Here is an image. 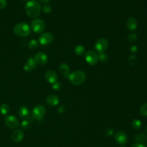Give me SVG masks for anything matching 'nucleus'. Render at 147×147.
Masks as SVG:
<instances>
[{
  "mask_svg": "<svg viewBox=\"0 0 147 147\" xmlns=\"http://www.w3.org/2000/svg\"><path fill=\"white\" fill-rule=\"evenodd\" d=\"M41 6L40 2L36 0L28 1L25 6V11L30 18H36L40 13Z\"/></svg>",
  "mask_w": 147,
  "mask_h": 147,
  "instance_id": "obj_1",
  "label": "nucleus"
},
{
  "mask_svg": "<svg viewBox=\"0 0 147 147\" xmlns=\"http://www.w3.org/2000/svg\"><path fill=\"white\" fill-rule=\"evenodd\" d=\"M68 78L72 84L79 86L82 84L85 81L86 75L83 71L76 70L69 74Z\"/></svg>",
  "mask_w": 147,
  "mask_h": 147,
  "instance_id": "obj_2",
  "label": "nucleus"
},
{
  "mask_svg": "<svg viewBox=\"0 0 147 147\" xmlns=\"http://www.w3.org/2000/svg\"><path fill=\"white\" fill-rule=\"evenodd\" d=\"M30 26L25 22H20L16 24L14 28V34L18 37H25L30 33Z\"/></svg>",
  "mask_w": 147,
  "mask_h": 147,
  "instance_id": "obj_3",
  "label": "nucleus"
},
{
  "mask_svg": "<svg viewBox=\"0 0 147 147\" xmlns=\"http://www.w3.org/2000/svg\"><path fill=\"white\" fill-rule=\"evenodd\" d=\"M45 25L44 21L40 18L34 19L30 24V29L36 33H41L45 29Z\"/></svg>",
  "mask_w": 147,
  "mask_h": 147,
  "instance_id": "obj_4",
  "label": "nucleus"
},
{
  "mask_svg": "<svg viewBox=\"0 0 147 147\" xmlns=\"http://www.w3.org/2000/svg\"><path fill=\"white\" fill-rule=\"evenodd\" d=\"M109 42L105 38H100L96 41L94 44V48L96 51L99 53H104L107 49Z\"/></svg>",
  "mask_w": 147,
  "mask_h": 147,
  "instance_id": "obj_5",
  "label": "nucleus"
},
{
  "mask_svg": "<svg viewBox=\"0 0 147 147\" xmlns=\"http://www.w3.org/2000/svg\"><path fill=\"white\" fill-rule=\"evenodd\" d=\"M45 108L41 105H38L34 107L32 111V116L35 119H42L45 114Z\"/></svg>",
  "mask_w": 147,
  "mask_h": 147,
  "instance_id": "obj_6",
  "label": "nucleus"
},
{
  "mask_svg": "<svg viewBox=\"0 0 147 147\" xmlns=\"http://www.w3.org/2000/svg\"><path fill=\"white\" fill-rule=\"evenodd\" d=\"M54 39L53 34L51 32H44L38 37V42L42 45H46L51 44Z\"/></svg>",
  "mask_w": 147,
  "mask_h": 147,
  "instance_id": "obj_7",
  "label": "nucleus"
},
{
  "mask_svg": "<svg viewBox=\"0 0 147 147\" xmlns=\"http://www.w3.org/2000/svg\"><path fill=\"white\" fill-rule=\"evenodd\" d=\"M84 59L86 62L91 65H95L98 61V55L94 51H88L85 53Z\"/></svg>",
  "mask_w": 147,
  "mask_h": 147,
  "instance_id": "obj_8",
  "label": "nucleus"
},
{
  "mask_svg": "<svg viewBox=\"0 0 147 147\" xmlns=\"http://www.w3.org/2000/svg\"><path fill=\"white\" fill-rule=\"evenodd\" d=\"M6 125L10 129H16L19 126V121L16 117L13 115H9L5 117L4 119Z\"/></svg>",
  "mask_w": 147,
  "mask_h": 147,
  "instance_id": "obj_9",
  "label": "nucleus"
},
{
  "mask_svg": "<svg viewBox=\"0 0 147 147\" xmlns=\"http://www.w3.org/2000/svg\"><path fill=\"white\" fill-rule=\"evenodd\" d=\"M114 139L116 142L120 145H125L127 141L126 134L122 131H117L114 136Z\"/></svg>",
  "mask_w": 147,
  "mask_h": 147,
  "instance_id": "obj_10",
  "label": "nucleus"
},
{
  "mask_svg": "<svg viewBox=\"0 0 147 147\" xmlns=\"http://www.w3.org/2000/svg\"><path fill=\"white\" fill-rule=\"evenodd\" d=\"M34 60L36 64L38 65H44L48 61V56L44 52H38L35 55Z\"/></svg>",
  "mask_w": 147,
  "mask_h": 147,
  "instance_id": "obj_11",
  "label": "nucleus"
},
{
  "mask_svg": "<svg viewBox=\"0 0 147 147\" xmlns=\"http://www.w3.org/2000/svg\"><path fill=\"white\" fill-rule=\"evenodd\" d=\"M45 79L49 83L53 84V83L57 82V75L56 73L52 70H48L45 73Z\"/></svg>",
  "mask_w": 147,
  "mask_h": 147,
  "instance_id": "obj_12",
  "label": "nucleus"
},
{
  "mask_svg": "<svg viewBox=\"0 0 147 147\" xmlns=\"http://www.w3.org/2000/svg\"><path fill=\"white\" fill-rule=\"evenodd\" d=\"M24 132L22 130L18 129L14 130L11 134V138L12 140L16 143L20 142L24 139Z\"/></svg>",
  "mask_w": 147,
  "mask_h": 147,
  "instance_id": "obj_13",
  "label": "nucleus"
},
{
  "mask_svg": "<svg viewBox=\"0 0 147 147\" xmlns=\"http://www.w3.org/2000/svg\"><path fill=\"white\" fill-rule=\"evenodd\" d=\"M19 116L24 119H29L30 111L29 108L26 106H21L18 110Z\"/></svg>",
  "mask_w": 147,
  "mask_h": 147,
  "instance_id": "obj_14",
  "label": "nucleus"
},
{
  "mask_svg": "<svg viewBox=\"0 0 147 147\" xmlns=\"http://www.w3.org/2000/svg\"><path fill=\"white\" fill-rule=\"evenodd\" d=\"M46 103L50 106H55L59 103V98L55 94L49 95L46 98Z\"/></svg>",
  "mask_w": 147,
  "mask_h": 147,
  "instance_id": "obj_15",
  "label": "nucleus"
},
{
  "mask_svg": "<svg viewBox=\"0 0 147 147\" xmlns=\"http://www.w3.org/2000/svg\"><path fill=\"white\" fill-rule=\"evenodd\" d=\"M126 26L129 30H134L137 26V22L136 18L129 17L126 22Z\"/></svg>",
  "mask_w": 147,
  "mask_h": 147,
  "instance_id": "obj_16",
  "label": "nucleus"
},
{
  "mask_svg": "<svg viewBox=\"0 0 147 147\" xmlns=\"http://www.w3.org/2000/svg\"><path fill=\"white\" fill-rule=\"evenodd\" d=\"M36 65V64L34 61V58L30 57L28 59L26 64L24 66V69L26 72H30L32 69H33Z\"/></svg>",
  "mask_w": 147,
  "mask_h": 147,
  "instance_id": "obj_17",
  "label": "nucleus"
},
{
  "mask_svg": "<svg viewBox=\"0 0 147 147\" xmlns=\"http://www.w3.org/2000/svg\"><path fill=\"white\" fill-rule=\"evenodd\" d=\"M59 70L60 72L64 76V77L68 78V76L69 75L70 68L68 64L64 63L60 64L59 66Z\"/></svg>",
  "mask_w": 147,
  "mask_h": 147,
  "instance_id": "obj_18",
  "label": "nucleus"
},
{
  "mask_svg": "<svg viewBox=\"0 0 147 147\" xmlns=\"http://www.w3.org/2000/svg\"><path fill=\"white\" fill-rule=\"evenodd\" d=\"M134 140L137 143L144 144L147 141V135L144 133H139L134 136Z\"/></svg>",
  "mask_w": 147,
  "mask_h": 147,
  "instance_id": "obj_19",
  "label": "nucleus"
},
{
  "mask_svg": "<svg viewBox=\"0 0 147 147\" xmlns=\"http://www.w3.org/2000/svg\"><path fill=\"white\" fill-rule=\"evenodd\" d=\"M10 111V107L6 103L2 104L0 106V113L2 115H7Z\"/></svg>",
  "mask_w": 147,
  "mask_h": 147,
  "instance_id": "obj_20",
  "label": "nucleus"
},
{
  "mask_svg": "<svg viewBox=\"0 0 147 147\" xmlns=\"http://www.w3.org/2000/svg\"><path fill=\"white\" fill-rule=\"evenodd\" d=\"M85 48L81 45H78L76 47H75V49H74V52L75 53L78 55V56H80L83 55L85 53Z\"/></svg>",
  "mask_w": 147,
  "mask_h": 147,
  "instance_id": "obj_21",
  "label": "nucleus"
},
{
  "mask_svg": "<svg viewBox=\"0 0 147 147\" xmlns=\"http://www.w3.org/2000/svg\"><path fill=\"white\" fill-rule=\"evenodd\" d=\"M131 127L136 130H138L141 127L142 123L141 121H140L138 119H134L131 122Z\"/></svg>",
  "mask_w": 147,
  "mask_h": 147,
  "instance_id": "obj_22",
  "label": "nucleus"
},
{
  "mask_svg": "<svg viewBox=\"0 0 147 147\" xmlns=\"http://www.w3.org/2000/svg\"><path fill=\"white\" fill-rule=\"evenodd\" d=\"M38 42L34 39L31 40L28 43V47L30 50L36 49L38 47Z\"/></svg>",
  "mask_w": 147,
  "mask_h": 147,
  "instance_id": "obj_23",
  "label": "nucleus"
},
{
  "mask_svg": "<svg viewBox=\"0 0 147 147\" xmlns=\"http://www.w3.org/2000/svg\"><path fill=\"white\" fill-rule=\"evenodd\" d=\"M21 126L23 130H28L30 127V122L29 119H24L22 121L21 123Z\"/></svg>",
  "mask_w": 147,
  "mask_h": 147,
  "instance_id": "obj_24",
  "label": "nucleus"
},
{
  "mask_svg": "<svg viewBox=\"0 0 147 147\" xmlns=\"http://www.w3.org/2000/svg\"><path fill=\"white\" fill-rule=\"evenodd\" d=\"M140 113L142 116L147 117V103L142 105L140 108Z\"/></svg>",
  "mask_w": 147,
  "mask_h": 147,
  "instance_id": "obj_25",
  "label": "nucleus"
},
{
  "mask_svg": "<svg viewBox=\"0 0 147 147\" xmlns=\"http://www.w3.org/2000/svg\"><path fill=\"white\" fill-rule=\"evenodd\" d=\"M42 10L44 13H50L52 10V7L49 4H45L42 7Z\"/></svg>",
  "mask_w": 147,
  "mask_h": 147,
  "instance_id": "obj_26",
  "label": "nucleus"
},
{
  "mask_svg": "<svg viewBox=\"0 0 147 147\" xmlns=\"http://www.w3.org/2000/svg\"><path fill=\"white\" fill-rule=\"evenodd\" d=\"M127 40L130 43H134L137 40V35L135 33H130L127 36Z\"/></svg>",
  "mask_w": 147,
  "mask_h": 147,
  "instance_id": "obj_27",
  "label": "nucleus"
},
{
  "mask_svg": "<svg viewBox=\"0 0 147 147\" xmlns=\"http://www.w3.org/2000/svg\"><path fill=\"white\" fill-rule=\"evenodd\" d=\"M137 60L136 58V56L134 55H131L128 59V62L129 64L131 66H134L137 63Z\"/></svg>",
  "mask_w": 147,
  "mask_h": 147,
  "instance_id": "obj_28",
  "label": "nucleus"
},
{
  "mask_svg": "<svg viewBox=\"0 0 147 147\" xmlns=\"http://www.w3.org/2000/svg\"><path fill=\"white\" fill-rule=\"evenodd\" d=\"M107 56L106 53H99L98 55V59L102 63H104V62H106L108 58H107Z\"/></svg>",
  "mask_w": 147,
  "mask_h": 147,
  "instance_id": "obj_29",
  "label": "nucleus"
},
{
  "mask_svg": "<svg viewBox=\"0 0 147 147\" xmlns=\"http://www.w3.org/2000/svg\"><path fill=\"white\" fill-rule=\"evenodd\" d=\"M52 88H53V90H55V91H57L59 90L61 88V84L60 83L58 82H56L55 83H53L52 85Z\"/></svg>",
  "mask_w": 147,
  "mask_h": 147,
  "instance_id": "obj_30",
  "label": "nucleus"
},
{
  "mask_svg": "<svg viewBox=\"0 0 147 147\" xmlns=\"http://www.w3.org/2000/svg\"><path fill=\"white\" fill-rule=\"evenodd\" d=\"M105 134L107 136H111L113 135L114 133V130L113 128H111V127H109V128H107L105 131Z\"/></svg>",
  "mask_w": 147,
  "mask_h": 147,
  "instance_id": "obj_31",
  "label": "nucleus"
},
{
  "mask_svg": "<svg viewBox=\"0 0 147 147\" xmlns=\"http://www.w3.org/2000/svg\"><path fill=\"white\" fill-rule=\"evenodd\" d=\"M7 1L6 0H0V9H3L5 8L7 6Z\"/></svg>",
  "mask_w": 147,
  "mask_h": 147,
  "instance_id": "obj_32",
  "label": "nucleus"
},
{
  "mask_svg": "<svg viewBox=\"0 0 147 147\" xmlns=\"http://www.w3.org/2000/svg\"><path fill=\"white\" fill-rule=\"evenodd\" d=\"M137 50H138V49H137V46H136V45H134L131 46V47L130 48V52H131V53H136V52H137Z\"/></svg>",
  "mask_w": 147,
  "mask_h": 147,
  "instance_id": "obj_33",
  "label": "nucleus"
},
{
  "mask_svg": "<svg viewBox=\"0 0 147 147\" xmlns=\"http://www.w3.org/2000/svg\"><path fill=\"white\" fill-rule=\"evenodd\" d=\"M65 108L63 105H60L57 109V111L59 113H63L65 111Z\"/></svg>",
  "mask_w": 147,
  "mask_h": 147,
  "instance_id": "obj_34",
  "label": "nucleus"
},
{
  "mask_svg": "<svg viewBox=\"0 0 147 147\" xmlns=\"http://www.w3.org/2000/svg\"><path fill=\"white\" fill-rule=\"evenodd\" d=\"M131 147H146V146L142 144L136 142V143L134 144L133 145H132V146Z\"/></svg>",
  "mask_w": 147,
  "mask_h": 147,
  "instance_id": "obj_35",
  "label": "nucleus"
},
{
  "mask_svg": "<svg viewBox=\"0 0 147 147\" xmlns=\"http://www.w3.org/2000/svg\"><path fill=\"white\" fill-rule=\"evenodd\" d=\"M42 3H47L48 2H49L51 0H39Z\"/></svg>",
  "mask_w": 147,
  "mask_h": 147,
  "instance_id": "obj_36",
  "label": "nucleus"
},
{
  "mask_svg": "<svg viewBox=\"0 0 147 147\" xmlns=\"http://www.w3.org/2000/svg\"><path fill=\"white\" fill-rule=\"evenodd\" d=\"M145 131H146V132L147 133V125L146 126V127H145Z\"/></svg>",
  "mask_w": 147,
  "mask_h": 147,
  "instance_id": "obj_37",
  "label": "nucleus"
},
{
  "mask_svg": "<svg viewBox=\"0 0 147 147\" xmlns=\"http://www.w3.org/2000/svg\"><path fill=\"white\" fill-rule=\"evenodd\" d=\"M21 1H27L28 0H21Z\"/></svg>",
  "mask_w": 147,
  "mask_h": 147,
  "instance_id": "obj_38",
  "label": "nucleus"
},
{
  "mask_svg": "<svg viewBox=\"0 0 147 147\" xmlns=\"http://www.w3.org/2000/svg\"><path fill=\"white\" fill-rule=\"evenodd\" d=\"M146 146H147V141H146Z\"/></svg>",
  "mask_w": 147,
  "mask_h": 147,
  "instance_id": "obj_39",
  "label": "nucleus"
},
{
  "mask_svg": "<svg viewBox=\"0 0 147 147\" xmlns=\"http://www.w3.org/2000/svg\"><path fill=\"white\" fill-rule=\"evenodd\" d=\"M121 147H126V146H121Z\"/></svg>",
  "mask_w": 147,
  "mask_h": 147,
  "instance_id": "obj_40",
  "label": "nucleus"
}]
</instances>
